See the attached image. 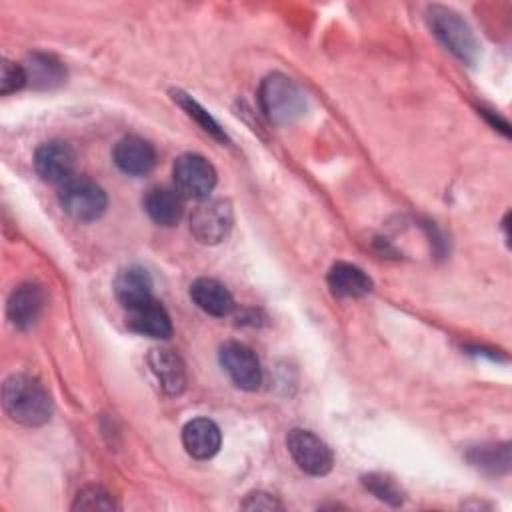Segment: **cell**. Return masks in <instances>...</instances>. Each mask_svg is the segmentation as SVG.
I'll return each instance as SVG.
<instances>
[{"mask_svg":"<svg viewBox=\"0 0 512 512\" xmlns=\"http://www.w3.org/2000/svg\"><path fill=\"white\" fill-rule=\"evenodd\" d=\"M2 404L6 414L24 426H42L52 416V398L48 390L28 374H12L2 386Z\"/></svg>","mask_w":512,"mask_h":512,"instance_id":"6da1fadb","label":"cell"},{"mask_svg":"<svg viewBox=\"0 0 512 512\" xmlns=\"http://www.w3.org/2000/svg\"><path fill=\"white\" fill-rule=\"evenodd\" d=\"M258 100L262 112L274 124H292L306 110L304 92L294 80L280 72H274L262 80Z\"/></svg>","mask_w":512,"mask_h":512,"instance_id":"7a4b0ae2","label":"cell"},{"mask_svg":"<svg viewBox=\"0 0 512 512\" xmlns=\"http://www.w3.org/2000/svg\"><path fill=\"white\" fill-rule=\"evenodd\" d=\"M58 202L62 210L78 222H92L100 218L108 206V198L102 186L84 176H72L60 184Z\"/></svg>","mask_w":512,"mask_h":512,"instance_id":"3957f363","label":"cell"},{"mask_svg":"<svg viewBox=\"0 0 512 512\" xmlns=\"http://www.w3.org/2000/svg\"><path fill=\"white\" fill-rule=\"evenodd\" d=\"M428 22L438 40L462 62H474L478 54L476 38L470 26L460 18L458 12L446 6H430L428 8Z\"/></svg>","mask_w":512,"mask_h":512,"instance_id":"277c9868","label":"cell"},{"mask_svg":"<svg viewBox=\"0 0 512 512\" xmlns=\"http://www.w3.org/2000/svg\"><path fill=\"white\" fill-rule=\"evenodd\" d=\"M172 176L176 192L188 200H206L216 186L214 166L204 156L194 152L176 158Z\"/></svg>","mask_w":512,"mask_h":512,"instance_id":"5b68a950","label":"cell"},{"mask_svg":"<svg viewBox=\"0 0 512 512\" xmlns=\"http://www.w3.org/2000/svg\"><path fill=\"white\" fill-rule=\"evenodd\" d=\"M286 448L292 460L310 476H324L332 470L334 454L324 440L304 428H292L286 436Z\"/></svg>","mask_w":512,"mask_h":512,"instance_id":"8992f818","label":"cell"},{"mask_svg":"<svg viewBox=\"0 0 512 512\" xmlns=\"http://www.w3.org/2000/svg\"><path fill=\"white\" fill-rule=\"evenodd\" d=\"M232 224L234 214L228 200H206L190 218V230L202 244H220L230 234Z\"/></svg>","mask_w":512,"mask_h":512,"instance_id":"52a82bcc","label":"cell"},{"mask_svg":"<svg viewBox=\"0 0 512 512\" xmlns=\"http://www.w3.org/2000/svg\"><path fill=\"white\" fill-rule=\"evenodd\" d=\"M220 366L242 390H256L262 384L260 360L252 348L242 342H226L218 352Z\"/></svg>","mask_w":512,"mask_h":512,"instance_id":"ba28073f","label":"cell"},{"mask_svg":"<svg viewBox=\"0 0 512 512\" xmlns=\"http://www.w3.org/2000/svg\"><path fill=\"white\" fill-rule=\"evenodd\" d=\"M34 168L44 182L64 184L74 174L76 152L70 144L60 140L44 142L34 152Z\"/></svg>","mask_w":512,"mask_h":512,"instance_id":"9c48e42d","label":"cell"},{"mask_svg":"<svg viewBox=\"0 0 512 512\" xmlns=\"http://www.w3.org/2000/svg\"><path fill=\"white\" fill-rule=\"evenodd\" d=\"M44 300H46L44 290L38 284L24 282V284L16 286L10 292L8 304H6L10 322L20 330L34 326L44 310Z\"/></svg>","mask_w":512,"mask_h":512,"instance_id":"30bf717a","label":"cell"},{"mask_svg":"<svg viewBox=\"0 0 512 512\" xmlns=\"http://www.w3.org/2000/svg\"><path fill=\"white\" fill-rule=\"evenodd\" d=\"M112 158L124 174L144 176L156 164V150L148 140L140 136H126L116 142Z\"/></svg>","mask_w":512,"mask_h":512,"instance_id":"8fae6325","label":"cell"},{"mask_svg":"<svg viewBox=\"0 0 512 512\" xmlns=\"http://www.w3.org/2000/svg\"><path fill=\"white\" fill-rule=\"evenodd\" d=\"M182 444L192 458L208 460L220 450L222 434L210 418H192L182 428Z\"/></svg>","mask_w":512,"mask_h":512,"instance_id":"7c38bea8","label":"cell"},{"mask_svg":"<svg viewBox=\"0 0 512 512\" xmlns=\"http://www.w3.org/2000/svg\"><path fill=\"white\" fill-rule=\"evenodd\" d=\"M126 326L148 338H168L172 334V322L168 312L154 298L126 310Z\"/></svg>","mask_w":512,"mask_h":512,"instance_id":"4fadbf2b","label":"cell"},{"mask_svg":"<svg viewBox=\"0 0 512 512\" xmlns=\"http://www.w3.org/2000/svg\"><path fill=\"white\" fill-rule=\"evenodd\" d=\"M148 364L164 394L178 396L186 388L184 362L176 352L168 348H154L148 354Z\"/></svg>","mask_w":512,"mask_h":512,"instance_id":"5bb4252c","label":"cell"},{"mask_svg":"<svg viewBox=\"0 0 512 512\" xmlns=\"http://www.w3.org/2000/svg\"><path fill=\"white\" fill-rule=\"evenodd\" d=\"M114 294L126 310L140 306L152 300V278L142 266H128L118 272L114 280Z\"/></svg>","mask_w":512,"mask_h":512,"instance_id":"9a60e30c","label":"cell"},{"mask_svg":"<svg viewBox=\"0 0 512 512\" xmlns=\"http://www.w3.org/2000/svg\"><path fill=\"white\" fill-rule=\"evenodd\" d=\"M192 302L210 316H228L234 308L230 290L214 278H198L190 284Z\"/></svg>","mask_w":512,"mask_h":512,"instance_id":"2e32d148","label":"cell"},{"mask_svg":"<svg viewBox=\"0 0 512 512\" xmlns=\"http://www.w3.org/2000/svg\"><path fill=\"white\" fill-rule=\"evenodd\" d=\"M184 198L176 192V188H150L144 196V210L152 222L158 226H174L180 222L184 212Z\"/></svg>","mask_w":512,"mask_h":512,"instance_id":"e0dca14e","label":"cell"},{"mask_svg":"<svg viewBox=\"0 0 512 512\" xmlns=\"http://www.w3.org/2000/svg\"><path fill=\"white\" fill-rule=\"evenodd\" d=\"M326 282L332 294L342 298H360L372 290L370 276L350 262H336L328 270Z\"/></svg>","mask_w":512,"mask_h":512,"instance_id":"ac0fdd59","label":"cell"},{"mask_svg":"<svg viewBox=\"0 0 512 512\" xmlns=\"http://www.w3.org/2000/svg\"><path fill=\"white\" fill-rule=\"evenodd\" d=\"M24 70H26L28 84L38 90L60 86L66 78L64 64L56 56L46 54V52H32L26 58Z\"/></svg>","mask_w":512,"mask_h":512,"instance_id":"d6986e66","label":"cell"},{"mask_svg":"<svg viewBox=\"0 0 512 512\" xmlns=\"http://www.w3.org/2000/svg\"><path fill=\"white\" fill-rule=\"evenodd\" d=\"M470 462L482 470L490 472H502L508 470L510 454L508 444H496V446H478L470 452Z\"/></svg>","mask_w":512,"mask_h":512,"instance_id":"ffe728a7","label":"cell"},{"mask_svg":"<svg viewBox=\"0 0 512 512\" xmlns=\"http://www.w3.org/2000/svg\"><path fill=\"white\" fill-rule=\"evenodd\" d=\"M362 484L368 492H372L378 500L390 504V506H400L404 502V492L400 490V486L388 478L386 474H378V472H372V474H366L362 476Z\"/></svg>","mask_w":512,"mask_h":512,"instance_id":"44dd1931","label":"cell"},{"mask_svg":"<svg viewBox=\"0 0 512 512\" xmlns=\"http://www.w3.org/2000/svg\"><path fill=\"white\" fill-rule=\"evenodd\" d=\"M172 98H174V102H178L186 112H188V116L190 118H194L206 132H210L214 138H218V140H226V134H224V130L218 126V122L192 98V96H188V94H184V92H180V90H172Z\"/></svg>","mask_w":512,"mask_h":512,"instance_id":"7402d4cb","label":"cell"},{"mask_svg":"<svg viewBox=\"0 0 512 512\" xmlns=\"http://www.w3.org/2000/svg\"><path fill=\"white\" fill-rule=\"evenodd\" d=\"M118 504L114 502L112 494L100 486H88L78 492L72 510H116Z\"/></svg>","mask_w":512,"mask_h":512,"instance_id":"603a6c76","label":"cell"},{"mask_svg":"<svg viewBox=\"0 0 512 512\" xmlns=\"http://www.w3.org/2000/svg\"><path fill=\"white\" fill-rule=\"evenodd\" d=\"M28 84L24 64H16L12 60H2L0 66V94H10Z\"/></svg>","mask_w":512,"mask_h":512,"instance_id":"cb8c5ba5","label":"cell"},{"mask_svg":"<svg viewBox=\"0 0 512 512\" xmlns=\"http://www.w3.org/2000/svg\"><path fill=\"white\" fill-rule=\"evenodd\" d=\"M240 506L246 508V510H278V508H282V504L274 496H270L266 492H252V494H248L242 500Z\"/></svg>","mask_w":512,"mask_h":512,"instance_id":"d4e9b609","label":"cell"}]
</instances>
